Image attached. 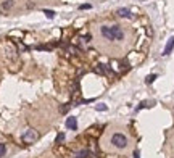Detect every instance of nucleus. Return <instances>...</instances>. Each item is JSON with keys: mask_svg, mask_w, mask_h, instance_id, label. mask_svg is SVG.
Masks as SVG:
<instances>
[{"mask_svg": "<svg viewBox=\"0 0 174 158\" xmlns=\"http://www.w3.org/2000/svg\"><path fill=\"white\" fill-rule=\"evenodd\" d=\"M92 153L89 152V150H81L79 153H77V158H90Z\"/></svg>", "mask_w": 174, "mask_h": 158, "instance_id": "6e6552de", "label": "nucleus"}, {"mask_svg": "<svg viewBox=\"0 0 174 158\" xmlns=\"http://www.w3.org/2000/svg\"><path fill=\"white\" fill-rule=\"evenodd\" d=\"M111 144H113L116 149H124V147L127 145V137H126L124 134L116 132V134H113V137H111Z\"/></svg>", "mask_w": 174, "mask_h": 158, "instance_id": "f03ea898", "label": "nucleus"}, {"mask_svg": "<svg viewBox=\"0 0 174 158\" xmlns=\"http://www.w3.org/2000/svg\"><path fill=\"white\" fill-rule=\"evenodd\" d=\"M66 128H68V129H73V131H76V129H77V118H74V116H69V118L66 119Z\"/></svg>", "mask_w": 174, "mask_h": 158, "instance_id": "20e7f679", "label": "nucleus"}, {"mask_svg": "<svg viewBox=\"0 0 174 158\" xmlns=\"http://www.w3.org/2000/svg\"><path fill=\"white\" fill-rule=\"evenodd\" d=\"M102 36L108 40H122L124 32L119 26H102Z\"/></svg>", "mask_w": 174, "mask_h": 158, "instance_id": "f257e3e1", "label": "nucleus"}, {"mask_svg": "<svg viewBox=\"0 0 174 158\" xmlns=\"http://www.w3.org/2000/svg\"><path fill=\"white\" fill-rule=\"evenodd\" d=\"M5 152H6V147H5V144H0V158H2L3 155H5Z\"/></svg>", "mask_w": 174, "mask_h": 158, "instance_id": "ddd939ff", "label": "nucleus"}, {"mask_svg": "<svg viewBox=\"0 0 174 158\" xmlns=\"http://www.w3.org/2000/svg\"><path fill=\"white\" fill-rule=\"evenodd\" d=\"M90 39H92V36H90V34H87V36H84V37H82V40H84V42H89Z\"/></svg>", "mask_w": 174, "mask_h": 158, "instance_id": "2eb2a0df", "label": "nucleus"}, {"mask_svg": "<svg viewBox=\"0 0 174 158\" xmlns=\"http://www.w3.org/2000/svg\"><path fill=\"white\" fill-rule=\"evenodd\" d=\"M37 139H39V134H37L36 129H28V131L21 136V140L24 144H34Z\"/></svg>", "mask_w": 174, "mask_h": 158, "instance_id": "7ed1b4c3", "label": "nucleus"}, {"mask_svg": "<svg viewBox=\"0 0 174 158\" xmlns=\"http://www.w3.org/2000/svg\"><path fill=\"white\" fill-rule=\"evenodd\" d=\"M63 140H64V134L60 132V134L57 136V139H55V144H60V142H63Z\"/></svg>", "mask_w": 174, "mask_h": 158, "instance_id": "9d476101", "label": "nucleus"}, {"mask_svg": "<svg viewBox=\"0 0 174 158\" xmlns=\"http://www.w3.org/2000/svg\"><path fill=\"white\" fill-rule=\"evenodd\" d=\"M118 16H121V18H131V10L127 8H119L118 10Z\"/></svg>", "mask_w": 174, "mask_h": 158, "instance_id": "423d86ee", "label": "nucleus"}, {"mask_svg": "<svg viewBox=\"0 0 174 158\" xmlns=\"http://www.w3.org/2000/svg\"><path fill=\"white\" fill-rule=\"evenodd\" d=\"M173 49H174V37H171V39L168 40V44H166V47H165V52H163V55H169L173 52Z\"/></svg>", "mask_w": 174, "mask_h": 158, "instance_id": "39448f33", "label": "nucleus"}, {"mask_svg": "<svg viewBox=\"0 0 174 158\" xmlns=\"http://www.w3.org/2000/svg\"><path fill=\"white\" fill-rule=\"evenodd\" d=\"M95 110H98V111H107V110H108V106H107V105H103V103H100V105H97V106H95Z\"/></svg>", "mask_w": 174, "mask_h": 158, "instance_id": "9b49d317", "label": "nucleus"}, {"mask_svg": "<svg viewBox=\"0 0 174 158\" xmlns=\"http://www.w3.org/2000/svg\"><path fill=\"white\" fill-rule=\"evenodd\" d=\"M13 5H15L13 0H3V2H2V10H3V11H6V10H10Z\"/></svg>", "mask_w": 174, "mask_h": 158, "instance_id": "0eeeda50", "label": "nucleus"}, {"mask_svg": "<svg viewBox=\"0 0 174 158\" xmlns=\"http://www.w3.org/2000/svg\"><path fill=\"white\" fill-rule=\"evenodd\" d=\"M90 6H92L90 3H84V5H81L79 8H81V10H89V8H90Z\"/></svg>", "mask_w": 174, "mask_h": 158, "instance_id": "4468645a", "label": "nucleus"}, {"mask_svg": "<svg viewBox=\"0 0 174 158\" xmlns=\"http://www.w3.org/2000/svg\"><path fill=\"white\" fill-rule=\"evenodd\" d=\"M134 158H140V157H139V152H137V150L134 152Z\"/></svg>", "mask_w": 174, "mask_h": 158, "instance_id": "f3484780", "label": "nucleus"}, {"mask_svg": "<svg viewBox=\"0 0 174 158\" xmlns=\"http://www.w3.org/2000/svg\"><path fill=\"white\" fill-rule=\"evenodd\" d=\"M44 13H45V16H47V18H50V19L55 18V15H57V13L53 11V10H44Z\"/></svg>", "mask_w": 174, "mask_h": 158, "instance_id": "1a4fd4ad", "label": "nucleus"}, {"mask_svg": "<svg viewBox=\"0 0 174 158\" xmlns=\"http://www.w3.org/2000/svg\"><path fill=\"white\" fill-rule=\"evenodd\" d=\"M155 79H156V74H150V76H147V81L145 82H147V84H152Z\"/></svg>", "mask_w": 174, "mask_h": 158, "instance_id": "f8f14e48", "label": "nucleus"}, {"mask_svg": "<svg viewBox=\"0 0 174 158\" xmlns=\"http://www.w3.org/2000/svg\"><path fill=\"white\" fill-rule=\"evenodd\" d=\"M69 106H71V105H66V106H63V108H60V111H61V113H66L68 110H69Z\"/></svg>", "mask_w": 174, "mask_h": 158, "instance_id": "dca6fc26", "label": "nucleus"}]
</instances>
